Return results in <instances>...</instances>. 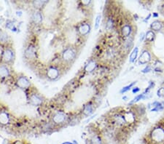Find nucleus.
Listing matches in <instances>:
<instances>
[{
	"label": "nucleus",
	"instance_id": "f257e3e1",
	"mask_svg": "<svg viewBox=\"0 0 164 144\" xmlns=\"http://www.w3.org/2000/svg\"><path fill=\"white\" fill-rule=\"evenodd\" d=\"M151 136L152 141L157 143H162L164 141V129L162 128H155L152 130Z\"/></svg>",
	"mask_w": 164,
	"mask_h": 144
},
{
	"label": "nucleus",
	"instance_id": "f03ea898",
	"mask_svg": "<svg viewBox=\"0 0 164 144\" xmlns=\"http://www.w3.org/2000/svg\"><path fill=\"white\" fill-rule=\"evenodd\" d=\"M76 57V51L72 47H68L62 53V59L65 62H70Z\"/></svg>",
	"mask_w": 164,
	"mask_h": 144
},
{
	"label": "nucleus",
	"instance_id": "7ed1b4c3",
	"mask_svg": "<svg viewBox=\"0 0 164 144\" xmlns=\"http://www.w3.org/2000/svg\"><path fill=\"white\" fill-rule=\"evenodd\" d=\"M16 84L18 87L21 89H27L31 86V82L25 76H20L18 77L16 81Z\"/></svg>",
	"mask_w": 164,
	"mask_h": 144
},
{
	"label": "nucleus",
	"instance_id": "20e7f679",
	"mask_svg": "<svg viewBox=\"0 0 164 144\" xmlns=\"http://www.w3.org/2000/svg\"><path fill=\"white\" fill-rule=\"evenodd\" d=\"M15 53L14 51L10 48L5 49L2 55V59L5 63H10L14 60Z\"/></svg>",
	"mask_w": 164,
	"mask_h": 144
},
{
	"label": "nucleus",
	"instance_id": "39448f33",
	"mask_svg": "<svg viewBox=\"0 0 164 144\" xmlns=\"http://www.w3.org/2000/svg\"><path fill=\"white\" fill-rule=\"evenodd\" d=\"M67 115L65 113L62 112V111H58L56 113H55L53 117V121L55 124H63L67 120Z\"/></svg>",
	"mask_w": 164,
	"mask_h": 144
},
{
	"label": "nucleus",
	"instance_id": "423d86ee",
	"mask_svg": "<svg viewBox=\"0 0 164 144\" xmlns=\"http://www.w3.org/2000/svg\"><path fill=\"white\" fill-rule=\"evenodd\" d=\"M37 54V50L33 45H30L25 50V57L28 59H34Z\"/></svg>",
	"mask_w": 164,
	"mask_h": 144
},
{
	"label": "nucleus",
	"instance_id": "0eeeda50",
	"mask_svg": "<svg viewBox=\"0 0 164 144\" xmlns=\"http://www.w3.org/2000/svg\"><path fill=\"white\" fill-rule=\"evenodd\" d=\"M151 60V55H150V52L148 51L144 50L143 51L142 53L141 54L140 57H139V63L140 64H145L147 63H148L149 61Z\"/></svg>",
	"mask_w": 164,
	"mask_h": 144
},
{
	"label": "nucleus",
	"instance_id": "6e6552de",
	"mask_svg": "<svg viewBox=\"0 0 164 144\" xmlns=\"http://www.w3.org/2000/svg\"><path fill=\"white\" fill-rule=\"evenodd\" d=\"M47 75H48V78H50V79H56L59 76V71H58L57 68L51 66V67H50L48 69V72H47Z\"/></svg>",
	"mask_w": 164,
	"mask_h": 144
},
{
	"label": "nucleus",
	"instance_id": "1a4fd4ad",
	"mask_svg": "<svg viewBox=\"0 0 164 144\" xmlns=\"http://www.w3.org/2000/svg\"><path fill=\"white\" fill-rule=\"evenodd\" d=\"M31 19H32L33 22L35 23V24H40L42 22V19H43L42 13L38 10L34 12V13L32 14V16H31Z\"/></svg>",
	"mask_w": 164,
	"mask_h": 144
},
{
	"label": "nucleus",
	"instance_id": "9d476101",
	"mask_svg": "<svg viewBox=\"0 0 164 144\" xmlns=\"http://www.w3.org/2000/svg\"><path fill=\"white\" fill-rule=\"evenodd\" d=\"M90 26L88 23H82L78 28V31L82 36H86L90 32Z\"/></svg>",
	"mask_w": 164,
	"mask_h": 144
},
{
	"label": "nucleus",
	"instance_id": "9b49d317",
	"mask_svg": "<svg viewBox=\"0 0 164 144\" xmlns=\"http://www.w3.org/2000/svg\"><path fill=\"white\" fill-rule=\"evenodd\" d=\"M30 102L34 106H39L42 103V98L37 94H32L30 96Z\"/></svg>",
	"mask_w": 164,
	"mask_h": 144
},
{
	"label": "nucleus",
	"instance_id": "f8f14e48",
	"mask_svg": "<svg viewBox=\"0 0 164 144\" xmlns=\"http://www.w3.org/2000/svg\"><path fill=\"white\" fill-rule=\"evenodd\" d=\"M132 32V28L130 24H126L122 27L121 29V34L122 37H128L131 35Z\"/></svg>",
	"mask_w": 164,
	"mask_h": 144
},
{
	"label": "nucleus",
	"instance_id": "ddd939ff",
	"mask_svg": "<svg viewBox=\"0 0 164 144\" xmlns=\"http://www.w3.org/2000/svg\"><path fill=\"white\" fill-rule=\"evenodd\" d=\"M10 75V70L5 65H0V77H7Z\"/></svg>",
	"mask_w": 164,
	"mask_h": 144
},
{
	"label": "nucleus",
	"instance_id": "4468645a",
	"mask_svg": "<svg viewBox=\"0 0 164 144\" xmlns=\"http://www.w3.org/2000/svg\"><path fill=\"white\" fill-rule=\"evenodd\" d=\"M97 67V63L94 60H90L85 66V71L87 72H91Z\"/></svg>",
	"mask_w": 164,
	"mask_h": 144
},
{
	"label": "nucleus",
	"instance_id": "2eb2a0df",
	"mask_svg": "<svg viewBox=\"0 0 164 144\" xmlns=\"http://www.w3.org/2000/svg\"><path fill=\"white\" fill-rule=\"evenodd\" d=\"M162 27H163V25H162V23L158 21V20H155V21L152 22L150 25V28H151L152 31H160Z\"/></svg>",
	"mask_w": 164,
	"mask_h": 144
},
{
	"label": "nucleus",
	"instance_id": "dca6fc26",
	"mask_svg": "<svg viewBox=\"0 0 164 144\" xmlns=\"http://www.w3.org/2000/svg\"><path fill=\"white\" fill-rule=\"evenodd\" d=\"M93 112V106L91 103H88L87 105L85 106L83 109V113L86 116H90L92 113Z\"/></svg>",
	"mask_w": 164,
	"mask_h": 144
},
{
	"label": "nucleus",
	"instance_id": "f3484780",
	"mask_svg": "<svg viewBox=\"0 0 164 144\" xmlns=\"http://www.w3.org/2000/svg\"><path fill=\"white\" fill-rule=\"evenodd\" d=\"M138 53H139V48L137 47H136L134 49H133V51L131 52V55H130V62L131 63H133L135 62V60H137V56H138Z\"/></svg>",
	"mask_w": 164,
	"mask_h": 144
},
{
	"label": "nucleus",
	"instance_id": "a211bd4d",
	"mask_svg": "<svg viewBox=\"0 0 164 144\" xmlns=\"http://www.w3.org/2000/svg\"><path fill=\"white\" fill-rule=\"evenodd\" d=\"M10 120V117H9L8 113L6 112H2L0 114V122L2 124H7Z\"/></svg>",
	"mask_w": 164,
	"mask_h": 144
},
{
	"label": "nucleus",
	"instance_id": "6ab92c4d",
	"mask_svg": "<svg viewBox=\"0 0 164 144\" xmlns=\"http://www.w3.org/2000/svg\"><path fill=\"white\" fill-rule=\"evenodd\" d=\"M155 34L154 31H152V30H149L146 33V34H145V39L148 41H153L155 39Z\"/></svg>",
	"mask_w": 164,
	"mask_h": 144
},
{
	"label": "nucleus",
	"instance_id": "aec40b11",
	"mask_svg": "<svg viewBox=\"0 0 164 144\" xmlns=\"http://www.w3.org/2000/svg\"><path fill=\"white\" fill-rule=\"evenodd\" d=\"M147 95V93H145V92H144V93L140 94V95H139L136 96V97L134 98H133V99L132 100L131 102H130L129 104H130V105H132V104H133V103H137V102L139 101V100H140L144 99V98H145V95Z\"/></svg>",
	"mask_w": 164,
	"mask_h": 144
},
{
	"label": "nucleus",
	"instance_id": "412c9836",
	"mask_svg": "<svg viewBox=\"0 0 164 144\" xmlns=\"http://www.w3.org/2000/svg\"><path fill=\"white\" fill-rule=\"evenodd\" d=\"M137 84V81H133V82H132L131 83V84L129 85H127V86H125V87H123V88H122L121 90H120V92L121 94H123V93H125V92H127V91H129L131 89V88H133V86H134V85Z\"/></svg>",
	"mask_w": 164,
	"mask_h": 144
},
{
	"label": "nucleus",
	"instance_id": "4be33fe9",
	"mask_svg": "<svg viewBox=\"0 0 164 144\" xmlns=\"http://www.w3.org/2000/svg\"><path fill=\"white\" fill-rule=\"evenodd\" d=\"M91 144H103V141L100 136L94 135L91 139Z\"/></svg>",
	"mask_w": 164,
	"mask_h": 144
},
{
	"label": "nucleus",
	"instance_id": "5701e85b",
	"mask_svg": "<svg viewBox=\"0 0 164 144\" xmlns=\"http://www.w3.org/2000/svg\"><path fill=\"white\" fill-rule=\"evenodd\" d=\"M8 40V34L6 32L2 31L0 33V42H7Z\"/></svg>",
	"mask_w": 164,
	"mask_h": 144
},
{
	"label": "nucleus",
	"instance_id": "b1692460",
	"mask_svg": "<svg viewBox=\"0 0 164 144\" xmlns=\"http://www.w3.org/2000/svg\"><path fill=\"white\" fill-rule=\"evenodd\" d=\"M46 3H47L46 1H35L33 2V5L36 8L40 9V8H42V7L44 6Z\"/></svg>",
	"mask_w": 164,
	"mask_h": 144
},
{
	"label": "nucleus",
	"instance_id": "393cba45",
	"mask_svg": "<svg viewBox=\"0 0 164 144\" xmlns=\"http://www.w3.org/2000/svg\"><path fill=\"white\" fill-rule=\"evenodd\" d=\"M6 27L7 28H9V29H10L11 31H16V30H17L15 24L13 23L12 21H10V20H8V21L6 23Z\"/></svg>",
	"mask_w": 164,
	"mask_h": 144
},
{
	"label": "nucleus",
	"instance_id": "a878e982",
	"mask_svg": "<svg viewBox=\"0 0 164 144\" xmlns=\"http://www.w3.org/2000/svg\"><path fill=\"white\" fill-rule=\"evenodd\" d=\"M115 56V51L113 49H109L107 52V56L109 59H112Z\"/></svg>",
	"mask_w": 164,
	"mask_h": 144
},
{
	"label": "nucleus",
	"instance_id": "bb28decb",
	"mask_svg": "<svg viewBox=\"0 0 164 144\" xmlns=\"http://www.w3.org/2000/svg\"><path fill=\"white\" fill-rule=\"evenodd\" d=\"M100 22H101V16L100 15H98L97 16V18H96V22H95V29H98L99 28Z\"/></svg>",
	"mask_w": 164,
	"mask_h": 144
},
{
	"label": "nucleus",
	"instance_id": "cd10ccee",
	"mask_svg": "<svg viewBox=\"0 0 164 144\" xmlns=\"http://www.w3.org/2000/svg\"><path fill=\"white\" fill-rule=\"evenodd\" d=\"M113 26V20L111 18H109L108 20H107V28H108V29H110V28H112Z\"/></svg>",
	"mask_w": 164,
	"mask_h": 144
},
{
	"label": "nucleus",
	"instance_id": "c85d7f7f",
	"mask_svg": "<svg viewBox=\"0 0 164 144\" xmlns=\"http://www.w3.org/2000/svg\"><path fill=\"white\" fill-rule=\"evenodd\" d=\"M157 95L159 97H164V88H160L159 90H158Z\"/></svg>",
	"mask_w": 164,
	"mask_h": 144
},
{
	"label": "nucleus",
	"instance_id": "c756f323",
	"mask_svg": "<svg viewBox=\"0 0 164 144\" xmlns=\"http://www.w3.org/2000/svg\"><path fill=\"white\" fill-rule=\"evenodd\" d=\"M150 71H151V67H150V66H147L146 67H145L144 69L142 70V72L144 74H146V73H149V72H150Z\"/></svg>",
	"mask_w": 164,
	"mask_h": 144
},
{
	"label": "nucleus",
	"instance_id": "7c9ffc66",
	"mask_svg": "<svg viewBox=\"0 0 164 144\" xmlns=\"http://www.w3.org/2000/svg\"><path fill=\"white\" fill-rule=\"evenodd\" d=\"M139 91H140V89L139 88H132V92L133 93H137V92H139Z\"/></svg>",
	"mask_w": 164,
	"mask_h": 144
},
{
	"label": "nucleus",
	"instance_id": "2f4dec72",
	"mask_svg": "<svg viewBox=\"0 0 164 144\" xmlns=\"http://www.w3.org/2000/svg\"><path fill=\"white\" fill-rule=\"evenodd\" d=\"M144 39H145V34L142 33L140 35V39H139V40H140V41H142Z\"/></svg>",
	"mask_w": 164,
	"mask_h": 144
},
{
	"label": "nucleus",
	"instance_id": "473e14b6",
	"mask_svg": "<svg viewBox=\"0 0 164 144\" xmlns=\"http://www.w3.org/2000/svg\"><path fill=\"white\" fill-rule=\"evenodd\" d=\"M153 17H155V18H157V17H158V14H157V13H153Z\"/></svg>",
	"mask_w": 164,
	"mask_h": 144
},
{
	"label": "nucleus",
	"instance_id": "72a5a7b5",
	"mask_svg": "<svg viewBox=\"0 0 164 144\" xmlns=\"http://www.w3.org/2000/svg\"><path fill=\"white\" fill-rule=\"evenodd\" d=\"M66 143H67V144H77L75 141H74V143H70V142H66Z\"/></svg>",
	"mask_w": 164,
	"mask_h": 144
},
{
	"label": "nucleus",
	"instance_id": "f704fd0d",
	"mask_svg": "<svg viewBox=\"0 0 164 144\" xmlns=\"http://www.w3.org/2000/svg\"><path fill=\"white\" fill-rule=\"evenodd\" d=\"M82 4H85V2H82ZM90 2H86V5H88V4H90Z\"/></svg>",
	"mask_w": 164,
	"mask_h": 144
},
{
	"label": "nucleus",
	"instance_id": "c9c22d12",
	"mask_svg": "<svg viewBox=\"0 0 164 144\" xmlns=\"http://www.w3.org/2000/svg\"><path fill=\"white\" fill-rule=\"evenodd\" d=\"M61 144H67L66 143H61Z\"/></svg>",
	"mask_w": 164,
	"mask_h": 144
}]
</instances>
